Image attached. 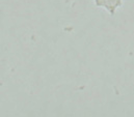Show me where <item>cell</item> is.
<instances>
[{
  "instance_id": "1",
  "label": "cell",
  "mask_w": 134,
  "mask_h": 117,
  "mask_svg": "<svg viewBox=\"0 0 134 117\" xmlns=\"http://www.w3.org/2000/svg\"><path fill=\"white\" fill-rule=\"evenodd\" d=\"M123 0H95V5L97 7L105 8L111 16L115 14V10L122 6Z\"/></svg>"
}]
</instances>
